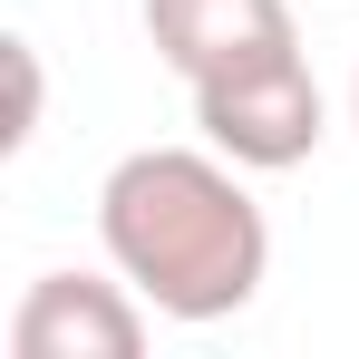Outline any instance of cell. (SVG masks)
<instances>
[{"label":"cell","instance_id":"6da1fadb","mask_svg":"<svg viewBox=\"0 0 359 359\" xmlns=\"http://www.w3.org/2000/svg\"><path fill=\"white\" fill-rule=\"evenodd\" d=\"M97 243L156 320H194V330L233 320L272 272V224L243 194V165L194 146H136L97 184Z\"/></svg>","mask_w":359,"mask_h":359},{"label":"cell","instance_id":"7a4b0ae2","mask_svg":"<svg viewBox=\"0 0 359 359\" xmlns=\"http://www.w3.org/2000/svg\"><path fill=\"white\" fill-rule=\"evenodd\" d=\"M194 126H204L214 156H233L243 175H282V165H301L320 146V78H311L301 49H282L262 68H233V78L194 88Z\"/></svg>","mask_w":359,"mask_h":359},{"label":"cell","instance_id":"3957f363","mask_svg":"<svg viewBox=\"0 0 359 359\" xmlns=\"http://www.w3.org/2000/svg\"><path fill=\"white\" fill-rule=\"evenodd\" d=\"M146 350V292L97 272H39L10 311V359H136Z\"/></svg>","mask_w":359,"mask_h":359},{"label":"cell","instance_id":"277c9868","mask_svg":"<svg viewBox=\"0 0 359 359\" xmlns=\"http://www.w3.org/2000/svg\"><path fill=\"white\" fill-rule=\"evenodd\" d=\"M146 39L184 88H214L233 68H262L282 49H301L292 0H146Z\"/></svg>","mask_w":359,"mask_h":359},{"label":"cell","instance_id":"5b68a950","mask_svg":"<svg viewBox=\"0 0 359 359\" xmlns=\"http://www.w3.org/2000/svg\"><path fill=\"white\" fill-rule=\"evenodd\" d=\"M0 59H10V126H0V146L20 156V146L39 136V49H29V39H0Z\"/></svg>","mask_w":359,"mask_h":359},{"label":"cell","instance_id":"8992f818","mask_svg":"<svg viewBox=\"0 0 359 359\" xmlns=\"http://www.w3.org/2000/svg\"><path fill=\"white\" fill-rule=\"evenodd\" d=\"M350 107H359V78H350Z\"/></svg>","mask_w":359,"mask_h":359}]
</instances>
